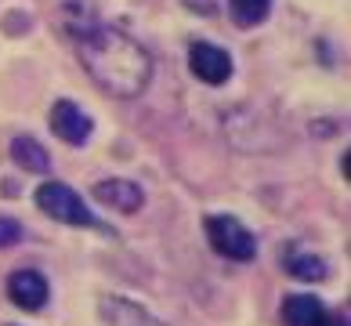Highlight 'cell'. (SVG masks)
<instances>
[{
    "instance_id": "cell-6",
    "label": "cell",
    "mask_w": 351,
    "mask_h": 326,
    "mask_svg": "<svg viewBox=\"0 0 351 326\" xmlns=\"http://www.w3.org/2000/svg\"><path fill=\"white\" fill-rule=\"evenodd\" d=\"M8 297H11V305L22 308V312H40L51 297V286L36 268H19L15 276L8 279Z\"/></svg>"
},
{
    "instance_id": "cell-7",
    "label": "cell",
    "mask_w": 351,
    "mask_h": 326,
    "mask_svg": "<svg viewBox=\"0 0 351 326\" xmlns=\"http://www.w3.org/2000/svg\"><path fill=\"white\" fill-rule=\"evenodd\" d=\"M95 200L112 207V211H120V214H134V211H141V203H145V192H141V185L131 178H106L95 185Z\"/></svg>"
},
{
    "instance_id": "cell-3",
    "label": "cell",
    "mask_w": 351,
    "mask_h": 326,
    "mask_svg": "<svg viewBox=\"0 0 351 326\" xmlns=\"http://www.w3.org/2000/svg\"><path fill=\"white\" fill-rule=\"evenodd\" d=\"M36 207H40L47 218L62 221V225H84V229L98 225L95 214L87 211V203L69 185H62V181H44V185L36 189Z\"/></svg>"
},
{
    "instance_id": "cell-9",
    "label": "cell",
    "mask_w": 351,
    "mask_h": 326,
    "mask_svg": "<svg viewBox=\"0 0 351 326\" xmlns=\"http://www.w3.org/2000/svg\"><path fill=\"white\" fill-rule=\"evenodd\" d=\"M326 308H322L319 297L311 294H286L282 301V323L286 326H319Z\"/></svg>"
},
{
    "instance_id": "cell-8",
    "label": "cell",
    "mask_w": 351,
    "mask_h": 326,
    "mask_svg": "<svg viewBox=\"0 0 351 326\" xmlns=\"http://www.w3.org/2000/svg\"><path fill=\"white\" fill-rule=\"evenodd\" d=\"M98 316L106 319L109 326H167L156 316H149L141 305L127 301V297H116V294H109V297H101V301H98Z\"/></svg>"
},
{
    "instance_id": "cell-12",
    "label": "cell",
    "mask_w": 351,
    "mask_h": 326,
    "mask_svg": "<svg viewBox=\"0 0 351 326\" xmlns=\"http://www.w3.org/2000/svg\"><path fill=\"white\" fill-rule=\"evenodd\" d=\"M271 11V0H228V15L236 25L250 30V25H261Z\"/></svg>"
},
{
    "instance_id": "cell-13",
    "label": "cell",
    "mask_w": 351,
    "mask_h": 326,
    "mask_svg": "<svg viewBox=\"0 0 351 326\" xmlns=\"http://www.w3.org/2000/svg\"><path fill=\"white\" fill-rule=\"evenodd\" d=\"M22 240V225L15 218H0V251H8V246H15Z\"/></svg>"
},
{
    "instance_id": "cell-4",
    "label": "cell",
    "mask_w": 351,
    "mask_h": 326,
    "mask_svg": "<svg viewBox=\"0 0 351 326\" xmlns=\"http://www.w3.org/2000/svg\"><path fill=\"white\" fill-rule=\"evenodd\" d=\"M189 69L192 76H199L203 84H225L228 76H232V55L225 47H217V44H206V40H196L189 47Z\"/></svg>"
},
{
    "instance_id": "cell-10",
    "label": "cell",
    "mask_w": 351,
    "mask_h": 326,
    "mask_svg": "<svg viewBox=\"0 0 351 326\" xmlns=\"http://www.w3.org/2000/svg\"><path fill=\"white\" fill-rule=\"evenodd\" d=\"M11 160H15L25 174H44L51 167V156L44 152V145L29 135H19L15 141H11Z\"/></svg>"
},
{
    "instance_id": "cell-1",
    "label": "cell",
    "mask_w": 351,
    "mask_h": 326,
    "mask_svg": "<svg viewBox=\"0 0 351 326\" xmlns=\"http://www.w3.org/2000/svg\"><path fill=\"white\" fill-rule=\"evenodd\" d=\"M76 55L84 69L90 73L101 91L112 98H138L152 80V55L141 47L134 36L95 22L90 15H80V22H69Z\"/></svg>"
},
{
    "instance_id": "cell-14",
    "label": "cell",
    "mask_w": 351,
    "mask_h": 326,
    "mask_svg": "<svg viewBox=\"0 0 351 326\" xmlns=\"http://www.w3.org/2000/svg\"><path fill=\"white\" fill-rule=\"evenodd\" d=\"M319 326H348V323H344L341 316H322V323H319Z\"/></svg>"
},
{
    "instance_id": "cell-2",
    "label": "cell",
    "mask_w": 351,
    "mask_h": 326,
    "mask_svg": "<svg viewBox=\"0 0 351 326\" xmlns=\"http://www.w3.org/2000/svg\"><path fill=\"white\" fill-rule=\"evenodd\" d=\"M206 240H210V246L228 257V261H254L257 257V240L254 232L243 225L239 218L232 214H214L206 218Z\"/></svg>"
},
{
    "instance_id": "cell-11",
    "label": "cell",
    "mask_w": 351,
    "mask_h": 326,
    "mask_svg": "<svg viewBox=\"0 0 351 326\" xmlns=\"http://www.w3.org/2000/svg\"><path fill=\"white\" fill-rule=\"evenodd\" d=\"M282 268L290 272L293 279H304V283H319V279H326V276H330L326 261L315 257V254H308V251H297V246L282 254Z\"/></svg>"
},
{
    "instance_id": "cell-5",
    "label": "cell",
    "mask_w": 351,
    "mask_h": 326,
    "mask_svg": "<svg viewBox=\"0 0 351 326\" xmlns=\"http://www.w3.org/2000/svg\"><path fill=\"white\" fill-rule=\"evenodd\" d=\"M51 130H55L66 145H84L90 138V130H95V124H90V116L76 106V102L62 98L51 106Z\"/></svg>"
}]
</instances>
